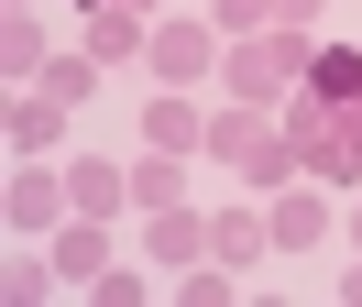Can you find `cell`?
<instances>
[{
    "label": "cell",
    "mask_w": 362,
    "mask_h": 307,
    "mask_svg": "<svg viewBox=\"0 0 362 307\" xmlns=\"http://www.w3.org/2000/svg\"><path fill=\"white\" fill-rule=\"evenodd\" d=\"M286 165L308 175H362V55L351 44H318V66L286 99Z\"/></svg>",
    "instance_id": "cell-1"
},
{
    "label": "cell",
    "mask_w": 362,
    "mask_h": 307,
    "mask_svg": "<svg viewBox=\"0 0 362 307\" xmlns=\"http://www.w3.org/2000/svg\"><path fill=\"white\" fill-rule=\"evenodd\" d=\"M308 66H318V44H308V33H242V44L220 55V77L242 88L252 110H264V99H286V88L308 77Z\"/></svg>",
    "instance_id": "cell-2"
},
{
    "label": "cell",
    "mask_w": 362,
    "mask_h": 307,
    "mask_svg": "<svg viewBox=\"0 0 362 307\" xmlns=\"http://www.w3.org/2000/svg\"><path fill=\"white\" fill-rule=\"evenodd\" d=\"M209 154H220V165H242V175H286V132L264 121V110H230V121H209Z\"/></svg>",
    "instance_id": "cell-3"
},
{
    "label": "cell",
    "mask_w": 362,
    "mask_h": 307,
    "mask_svg": "<svg viewBox=\"0 0 362 307\" xmlns=\"http://www.w3.org/2000/svg\"><path fill=\"white\" fill-rule=\"evenodd\" d=\"M143 66H154V77H209V66H220V33H198V22H165L154 44H143Z\"/></svg>",
    "instance_id": "cell-4"
},
{
    "label": "cell",
    "mask_w": 362,
    "mask_h": 307,
    "mask_svg": "<svg viewBox=\"0 0 362 307\" xmlns=\"http://www.w3.org/2000/svg\"><path fill=\"white\" fill-rule=\"evenodd\" d=\"M11 165H23V154H11ZM77 209V197H66V175H11V231H55V219H66Z\"/></svg>",
    "instance_id": "cell-5"
},
{
    "label": "cell",
    "mask_w": 362,
    "mask_h": 307,
    "mask_svg": "<svg viewBox=\"0 0 362 307\" xmlns=\"http://www.w3.org/2000/svg\"><path fill=\"white\" fill-rule=\"evenodd\" d=\"M264 231H274V253H318V241H329V209H318V197H274Z\"/></svg>",
    "instance_id": "cell-6"
},
{
    "label": "cell",
    "mask_w": 362,
    "mask_h": 307,
    "mask_svg": "<svg viewBox=\"0 0 362 307\" xmlns=\"http://www.w3.org/2000/svg\"><path fill=\"white\" fill-rule=\"evenodd\" d=\"M143 44H154V33H143V11H132V0H110V11L88 22V55H99V66H121V55H143Z\"/></svg>",
    "instance_id": "cell-7"
},
{
    "label": "cell",
    "mask_w": 362,
    "mask_h": 307,
    "mask_svg": "<svg viewBox=\"0 0 362 307\" xmlns=\"http://www.w3.org/2000/svg\"><path fill=\"white\" fill-rule=\"evenodd\" d=\"M55 132H66V99H55V88L45 99H11V154H45Z\"/></svg>",
    "instance_id": "cell-8"
},
{
    "label": "cell",
    "mask_w": 362,
    "mask_h": 307,
    "mask_svg": "<svg viewBox=\"0 0 362 307\" xmlns=\"http://www.w3.org/2000/svg\"><path fill=\"white\" fill-rule=\"evenodd\" d=\"M66 197H77V219H110L121 197H132V175H110V165H77V175H66Z\"/></svg>",
    "instance_id": "cell-9"
},
{
    "label": "cell",
    "mask_w": 362,
    "mask_h": 307,
    "mask_svg": "<svg viewBox=\"0 0 362 307\" xmlns=\"http://www.w3.org/2000/svg\"><path fill=\"white\" fill-rule=\"evenodd\" d=\"M264 219H252V209H220V219H209V253H220V263H252V253H264Z\"/></svg>",
    "instance_id": "cell-10"
},
{
    "label": "cell",
    "mask_w": 362,
    "mask_h": 307,
    "mask_svg": "<svg viewBox=\"0 0 362 307\" xmlns=\"http://www.w3.org/2000/svg\"><path fill=\"white\" fill-rule=\"evenodd\" d=\"M143 143H154V154H187V143H198V110H187V99H154V110H143Z\"/></svg>",
    "instance_id": "cell-11"
},
{
    "label": "cell",
    "mask_w": 362,
    "mask_h": 307,
    "mask_svg": "<svg viewBox=\"0 0 362 307\" xmlns=\"http://www.w3.org/2000/svg\"><path fill=\"white\" fill-rule=\"evenodd\" d=\"M198 253H209L198 219H187V209H154V263H198Z\"/></svg>",
    "instance_id": "cell-12"
},
{
    "label": "cell",
    "mask_w": 362,
    "mask_h": 307,
    "mask_svg": "<svg viewBox=\"0 0 362 307\" xmlns=\"http://www.w3.org/2000/svg\"><path fill=\"white\" fill-rule=\"evenodd\" d=\"M176 197H187L176 154H154V165H132V209H176Z\"/></svg>",
    "instance_id": "cell-13"
},
{
    "label": "cell",
    "mask_w": 362,
    "mask_h": 307,
    "mask_svg": "<svg viewBox=\"0 0 362 307\" xmlns=\"http://www.w3.org/2000/svg\"><path fill=\"white\" fill-rule=\"evenodd\" d=\"M0 55H11V88H23V77H45V33H33V11H11V44H0Z\"/></svg>",
    "instance_id": "cell-14"
},
{
    "label": "cell",
    "mask_w": 362,
    "mask_h": 307,
    "mask_svg": "<svg viewBox=\"0 0 362 307\" xmlns=\"http://www.w3.org/2000/svg\"><path fill=\"white\" fill-rule=\"evenodd\" d=\"M55 274H77V285L110 274V263H99V231H66V241H55Z\"/></svg>",
    "instance_id": "cell-15"
},
{
    "label": "cell",
    "mask_w": 362,
    "mask_h": 307,
    "mask_svg": "<svg viewBox=\"0 0 362 307\" xmlns=\"http://www.w3.org/2000/svg\"><path fill=\"white\" fill-rule=\"evenodd\" d=\"M33 88H55V99H88V88H99V55H55Z\"/></svg>",
    "instance_id": "cell-16"
},
{
    "label": "cell",
    "mask_w": 362,
    "mask_h": 307,
    "mask_svg": "<svg viewBox=\"0 0 362 307\" xmlns=\"http://www.w3.org/2000/svg\"><path fill=\"white\" fill-rule=\"evenodd\" d=\"M264 11H274V33H308V22H318V0H264Z\"/></svg>",
    "instance_id": "cell-17"
},
{
    "label": "cell",
    "mask_w": 362,
    "mask_h": 307,
    "mask_svg": "<svg viewBox=\"0 0 362 307\" xmlns=\"http://www.w3.org/2000/svg\"><path fill=\"white\" fill-rule=\"evenodd\" d=\"M351 253H362V209H351Z\"/></svg>",
    "instance_id": "cell-18"
},
{
    "label": "cell",
    "mask_w": 362,
    "mask_h": 307,
    "mask_svg": "<svg viewBox=\"0 0 362 307\" xmlns=\"http://www.w3.org/2000/svg\"><path fill=\"white\" fill-rule=\"evenodd\" d=\"M88 11H110V0H88Z\"/></svg>",
    "instance_id": "cell-19"
}]
</instances>
